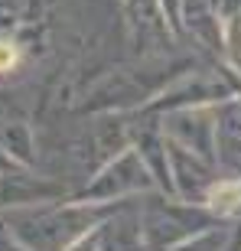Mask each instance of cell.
I'll use <instances>...</instances> for the list:
<instances>
[{"instance_id": "obj_2", "label": "cell", "mask_w": 241, "mask_h": 251, "mask_svg": "<svg viewBox=\"0 0 241 251\" xmlns=\"http://www.w3.org/2000/svg\"><path fill=\"white\" fill-rule=\"evenodd\" d=\"M17 59H20V52H17V46H13V43H0V72L13 69V65H17Z\"/></svg>"}, {"instance_id": "obj_1", "label": "cell", "mask_w": 241, "mask_h": 251, "mask_svg": "<svg viewBox=\"0 0 241 251\" xmlns=\"http://www.w3.org/2000/svg\"><path fill=\"white\" fill-rule=\"evenodd\" d=\"M209 202H212L215 212H235V209H241V183H222V186H215L212 196H209Z\"/></svg>"}]
</instances>
